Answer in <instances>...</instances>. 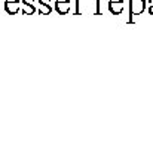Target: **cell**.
Returning a JSON list of instances; mask_svg holds the SVG:
<instances>
[{"instance_id":"4","label":"cell","mask_w":153,"mask_h":160,"mask_svg":"<svg viewBox=\"0 0 153 160\" xmlns=\"http://www.w3.org/2000/svg\"><path fill=\"white\" fill-rule=\"evenodd\" d=\"M5 8L9 13H17L18 8H19V3H18V0H6Z\"/></svg>"},{"instance_id":"7","label":"cell","mask_w":153,"mask_h":160,"mask_svg":"<svg viewBox=\"0 0 153 160\" xmlns=\"http://www.w3.org/2000/svg\"><path fill=\"white\" fill-rule=\"evenodd\" d=\"M149 13L153 15V0H149Z\"/></svg>"},{"instance_id":"5","label":"cell","mask_w":153,"mask_h":160,"mask_svg":"<svg viewBox=\"0 0 153 160\" xmlns=\"http://www.w3.org/2000/svg\"><path fill=\"white\" fill-rule=\"evenodd\" d=\"M34 11H36L34 6H31L30 3H24V12H25V13H33Z\"/></svg>"},{"instance_id":"3","label":"cell","mask_w":153,"mask_h":160,"mask_svg":"<svg viewBox=\"0 0 153 160\" xmlns=\"http://www.w3.org/2000/svg\"><path fill=\"white\" fill-rule=\"evenodd\" d=\"M55 9H57V12L61 13V15L68 13V11H70V0H57Z\"/></svg>"},{"instance_id":"2","label":"cell","mask_w":153,"mask_h":160,"mask_svg":"<svg viewBox=\"0 0 153 160\" xmlns=\"http://www.w3.org/2000/svg\"><path fill=\"white\" fill-rule=\"evenodd\" d=\"M108 11L113 15H120L124 12V0H110L108 2Z\"/></svg>"},{"instance_id":"6","label":"cell","mask_w":153,"mask_h":160,"mask_svg":"<svg viewBox=\"0 0 153 160\" xmlns=\"http://www.w3.org/2000/svg\"><path fill=\"white\" fill-rule=\"evenodd\" d=\"M48 2H49V0H40V5H42V6H45L46 13H49V12H51V8L48 6Z\"/></svg>"},{"instance_id":"1","label":"cell","mask_w":153,"mask_h":160,"mask_svg":"<svg viewBox=\"0 0 153 160\" xmlns=\"http://www.w3.org/2000/svg\"><path fill=\"white\" fill-rule=\"evenodd\" d=\"M146 9V2L144 0H129V22H132V17L143 13Z\"/></svg>"}]
</instances>
